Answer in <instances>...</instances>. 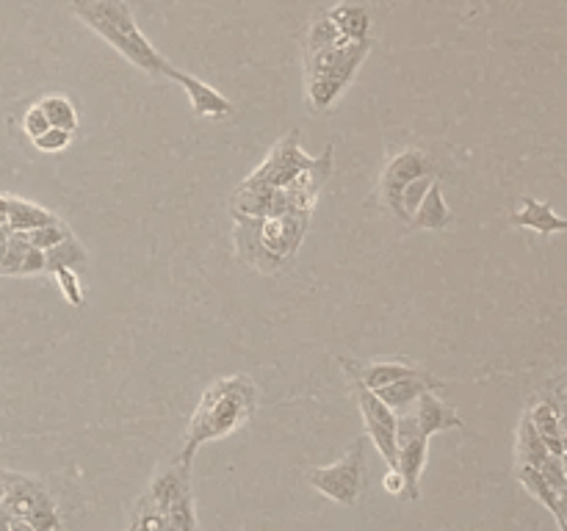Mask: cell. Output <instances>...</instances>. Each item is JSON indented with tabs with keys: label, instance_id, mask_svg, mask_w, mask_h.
Listing matches in <instances>:
<instances>
[{
	"label": "cell",
	"instance_id": "cell-28",
	"mask_svg": "<svg viewBox=\"0 0 567 531\" xmlns=\"http://www.w3.org/2000/svg\"><path fill=\"white\" fill-rule=\"evenodd\" d=\"M53 274H56V280H59L61 294L67 296V302H72V305L81 307L83 305V294L78 291L81 285H78V277H75V272H72V269H59V272H53Z\"/></svg>",
	"mask_w": 567,
	"mask_h": 531
},
{
	"label": "cell",
	"instance_id": "cell-17",
	"mask_svg": "<svg viewBox=\"0 0 567 531\" xmlns=\"http://www.w3.org/2000/svg\"><path fill=\"white\" fill-rule=\"evenodd\" d=\"M274 191L277 189L247 177V180L238 186L236 194H233V205H230V208H233V216H236V219H266V216L272 213Z\"/></svg>",
	"mask_w": 567,
	"mask_h": 531
},
{
	"label": "cell",
	"instance_id": "cell-18",
	"mask_svg": "<svg viewBox=\"0 0 567 531\" xmlns=\"http://www.w3.org/2000/svg\"><path fill=\"white\" fill-rule=\"evenodd\" d=\"M410 222H413L415 227H426V230H443V227H449L451 211L446 200H443L440 183H432V189L426 191V197L421 200V205L415 208Z\"/></svg>",
	"mask_w": 567,
	"mask_h": 531
},
{
	"label": "cell",
	"instance_id": "cell-6",
	"mask_svg": "<svg viewBox=\"0 0 567 531\" xmlns=\"http://www.w3.org/2000/svg\"><path fill=\"white\" fill-rule=\"evenodd\" d=\"M429 437L421 432V426L415 424L413 413L396 415V471L402 473L404 482V498L421 496L418 493V482L426 468V454H429Z\"/></svg>",
	"mask_w": 567,
	"mask_h": 531
},
{
	"label": "cell",
	"instance_id": "cell-33",
	"mask_svg": "<svg viewBox=\"0 0 567 531\" xmlns=\"http://www.w3.org/2000/svg\"><path fill=\"white\" fill-rule=\"evenodd\" d=\"M9 476H12V471L0 468V501H3V496H6V487H9Z\"/></svg>",
	"mask_w": 567,
	"mask_h": 531
},
{
	"label": "cell",
	"instance_id": "cell-21",
	"mask_svg": "<svg viewBox=\"0 0 567 531\" xmlns=\"http://www.w3.org/2000/svg\"><path fill=\"white\" fill-rule=\"evenodd\" d=\"M39 108L45 111L50 128L67 130V133H75V130H78V111H75V106H72L67 97L61 95L42 97V100H39Z\"/></svg>",
	"mask_w": 567,
	"mask_h": 531
},
{
	"label": "cell",
	"instance_id": "cell-29",
	"mask_svg": "<svg viewBox=\"0 0 567 531\" xmlns=\"http://www.w3.org/2000/svg\"><path fill=\"white\" fill-rule=\"evenodd\" d=\"M23 128H25V133L31 136V142H34L36 136H42V133H45V130L50 128L48 117H45V111L39 108V103H36V106L28 108V111H25Z\"/></svg>",
	"mask_w": 567,
	"mask_h": 531
},
{
	"label": "cell",
	"instance_id": "cell-16",
	"mask_svg": "<svg viewBox=\"0 0 567 531\" xmlns=\"http://www.w3.org/2000/svg\"><path fill=\"white\" fill-rule=\"evenodd\" d=\"M260 222H263V219H236V247L238 255L247 260L249 266L263 269V272H272V269L283 266V263L272 258V255L266 252V247H263Z\"/></svg>",
	"mask_w": 567,
	"mask_h": 531
},
{
	"label": "cell",
	"instance_id": "cell-10",
	"mask_svg": "<svg viewBox=\"0 0 567 531\" xmlns=\"http://www.w3.org/2000/svg\"><path fill=\"white\" fill-rule=\"evenodd\" d=\"M310 213H280V216H266L260 222V238L266 252L280 263L294 255L302 238L308 233Z\"/></svg>",
	"mask_w": 567,
	"mask_h": 531
},
{
	"label": "cell",
	"instance_id": "cell-26",
	"mask_svg": "<svg viewBox=\"0 0 567 531\" xmlns=\"http://www.w3.org/2000/svg\"><path fill=\"white\" fill-rule=\"evenodd\" d=\"M432 183H435V177H415L413 183L402 191V208H404V222H410L413 219L415 208L421 205V200L426 197V191L432 189Z\"/></svg>",
	"mask_w": 567,
	"mask_h": 531
},
{
	"label": "cell",
	"instance_id": "cell-2",
	"mask_svg": "<svg viewBox=\"0 0 567 531\" xmlns=\"http://www.w3.org/2000/svg\"><path fill=\"white\" fill-rule=\"evenodd\" d=\"M72 12L133 67H139L147 75L169 78L172 64L142 34V28L133 20L128 0H72Z\"/></svg>",
	"mask_w": 567,
	"mask_h": 531
},
{
	"label": "cell",
	"instance_id": "cell-7",
	"mask_svg": "<svg viewBox=\"0 0 567 531\" xmlns=\"http://www.w3.org/2000/svg\"><path fill=\"white\" fill-rule=\"evenodd\" d=\"M349 382L355 388L357 407H360V415L366 421V432L371 437V443L377 446L390 471H396V413L357 377H349Z\"/></svg>",
	"mask_w": 567,
	"mask_h": 531
},
{
	"label": "cell",
	"instance_id": "cell-1",
	"mask_svg": "<svg viewBox=\"0 0 567 531\" xmlns=\"http://www.w3.org/2000/svg\"><path fill=\"white\" fill-rule=\"evenodd\" d=\"M255 399H258V390L244 374L213 382L211 388L202 393L200 404L191 415L178 465L189 468L202 443H208L213 437H227L241 424H247V418L255 410Z\"/></svg>",
	"mask_w": 567,
	"mask_h": 531
},
{
	"label": "cell",
	"instance_id": "cell-23",
	"mask_svg": "<svg viewBox=\"0 0 567 531\" xmlns=\"http://www.w3.org/2000/svg\"><path fill=\"white\" fill-rule=\"evenodd\" d=\"M83 260H86V252L83 247L75 241V238H64L61 244L56 247H50L45 252V272H59V269H75V266H81Z\"/></svg>",
	"mask_w": 567,
	"mask_h": 531
},
{
	"label": "cell",
	"instance_id": "cell-3",
	"mask_svg": "<svg viewBox=\"0 0 567 531\" xmlns=\"http://www.w3.org/2000/svg\"><path fill=\"white\" fill-rule=\"evenodd\" d=\"M371 42H335L330 48L308 53L305 81L308 103L313 111H327L343 95V89L355 81L360 64L368 59Z\"/></svg>",
	"mask_w": 567,
	"mask_h": 531
},
{
	"label": "cell",
	"instance_id": "cell-13",
	"mask_svg": "<svg viewBox=\"0 0 567 531\" xmlns=\"http://www.w3.org/2000/svg\"><path fill=\"white\" fill-rule=\"evenodd\" d=\"M169 78L172 81H178L183 89H186V95H189L191 106H194V111L200 114V117H230L233 114V103L227 100L225 95H219L213 86H208L205 81H200L197 75H189V72H180L172 67V72H169Z\"/></svg>",
	"mask_w": 567,
	"mask_h": 531
},
{
	"label": "cell",
	"instance_id": "cell-12",
	"mask_svg": "<svg viewBox=\"0 0 567 531\" xmlns=\"http://www.w3.org/2000/svg\"><path fill=\"white\" fill-rule=\"evenodd\" d=\"M440 385H443V382H438L435 377H429L426 371L418 368V371H413L410 377L396 379V382H390V385L374 390V393H377L382 402L388 404L393 413L402 415L413 410V404L424 396L426 390H435L440 388Z\"/></svg>",
	"mask_w": 567,
	"mask_h": 531
},
{
	"label": "cell",
	"instance_id": "cell-30",
	"mask_svg": "<svg viewBox=\"0 0 567 531\" xmlns=\"http://www.w3.org/2000/svg\"><path fill=\"white\" fill-rule=\"evenodd\" d=\"M39 272H45V252H42V249L31 247L28 252H25L20 274H39Z\"/></svg>",
	"mask_w": 567,
	"mask_h": 531
},
{
	"label": "cell",
	"instance_id": "cell-20",
	"mask_svg": "<svg viewBox=\"0 0 567 531\" xmlns=\"http://www.w3.org/2000/svg\"><path fill=\"white\" fill-rule=\"evenodd\" d=\"M523 213L518 216H512V222L515 225H526V227H534V230H540V233H554V230H567V222L565 219H559L551 213L548 205H540V202L534 200H523Z\"/></svg>",
	"mask_w": 567,
	"mask_h": 531
},
{
	"label": "cell",
	"instance_id": "cell-32",
	"mask_svg": "<svg viewBox=\"0 0 567 531\" xmlns=\"http://www.w3.org/2000/svg\"><path fill=\"white\" fill-rule=\"evenodd\" d=\"M385 490H388L390 496H404L402 473H399V471H388V476H385Z\"/></svg>",
	"mask_w": 567,
	"mask_h": 531
},
{
	"label": "cell",
	"instance_id": "cell-4",
	"mask_svg": "<svg viewBox=\"0 0 567 531\" xmlns=\"http://www.w3.org/2000/svg\"><path fill=\"white\" fill-rule=\"evenodd\" d=\"M308 479L319 493H324L332 501H338L343 507H355L368 484L366 440L363 437L355 440V446L346 451L341 460L332 462L327 468L310 471Z\"/></svg>",
	"mask_w": 567,
	"mask_h": 531
},
{
	"label": "cell",
	"instance_id": "cell-11",
	"mask_svg": "<svg viewBox=\"0 0 567 531\" xmlns=\"http://www.w3.org/2000/svg\"><path fill=\"white\" fill-rule=\"evenodd\" d=\"M429 169H432V158L421 150H407V153L396 155L388 164L385 175H382V197L399 219H404L402 191L413 183L415 177L429 175Z\"/></svg>",
	"mask_w": 567,
	"mask_h": 531
},
{
	"label": "cell",
	"instance_id": "cell-14",
	"mask_svg": "<svg viewBox=\"0 0 567 531\" xmlns=\"http://www.w3.org/2000/svg\"><path fill=\"white\" fill-rule=\"evenodd\" d=\"M330 14V20L338 28V34L346 42H371V9L366 0H343Z\"/></svg>",
	"mask_w": 567,
	"mask_h": 531
},
{
	"label": "cell",
	"instance_id": "cell-22",
	"mask_svg": "<svg viewBox=\"0 0 567 531\" xmlns=\"http://www.w3.org/2000/svg\"><path fill=\"white\" fill-rule=\"evenodd\" d=\"M529 421H532L534 432L545 443V449L551 451V454H562L565 451L562 449V437H559V418H556V413L548 404H537Z\"/></svg>",
	"mask_w": 567,
	"mask_h": 531
},
{
	"label": "cell",
	"instance_id": "cell-19",
	"mask_svg": "<svg viewBox=\"0 0 567 531\" xmlns=\"http://www.w3.org/2000/svg\"><path fill=\"white\" fill-rule=\"evenodd\" d=\"M6 219H9L12 230H20V233H31V230H36V227L50 225V222H59V216H56V213L45 211V208H39V205H34V202L12 200V197H9V213H6Z\"/></svg>",
	"mask_w": 567,
	"mask_h": 531
},
{
	"label": "cell",
	"instance_id": "cell-31",
	"mask_svg": "<svg viewBox=\"0 0 567 531\" xmlns=\"http://www.w3.org/2000/svg\"><path fill=\"white\" fill-rule=\"evenodd\" d=\"M0 531H34L25 520L14 518L12 512H6V509L0 507Z\"/></svg>",
	"mask_w": 567,
	"mask_h": 531
},
{
	"label": "cell",
	"instance_id": "cell-15",
	"mask_svg": "<svg viewBox=\"0 0 567 531\" xmlns=\"http://www.w3.org/2000/svg\"><path fill=\"white\" fill-rule=\"evenodd\" d=\"M413 418L415 424L421 426V432L426 437L438 435V432H446V429H457L462 426L460 415L451 410L449 404L438 399V393H432V390H426L424 396L413 404Z\"/></svg>",
	"mask_w": 567,
	"mask_h": 531
},
{
	"label": "cell",
	"instance_id": "cell-5",
	"mask_svg": "<svg viewBox=\"0 0 567 531\" xmlns=\"http://www.w3.org/2000/svg\"><path fill=\"white\" fill-rule=\"evenodd\" d=\"M0 507L12 512L14 518L25 520L34 531H61V515L56 509V501L48 493V487L31 476L12 471Z\"/></svg>",
	"mask_w": 567,
	"mask_h": 531
},
{
	"label": "cell",
	"instance_id": "cell-35",
	"mask_svg": "<svg viewBox=\"0 0 567 531\" xmlns=\"http://www.w3.org/2000/svg\"><path fill=\"white\" fill-rule=\"evenodd\" d=\"M3 255H6V244H0V260H3Z\"/></svg>",
	"mask_w": 567,
	"mask_h": 531
},
{
	"label": "cell",
	"instance_id": "cell-24",
	"mask_svg": "<svg viewBox=\"0 0 567 531\" xmlns=\"http://www.w3.org/2000/svg\"><path fill=\"white\" fill-rule=\"evenodd\" d=\"M335 42H341V34H338V28H335V23L330 20V14H324V17H319L316 23L310 25L308 53L330 48V45H335Z\"/></svg>",
	"mask_w": 567,
	"mask_h": 531
},
{
	"label": "cell",
	"instance_id": "cell-8",
	"mask_svg": "<svg viewBox=\"0 0 567 531\" xmlns=\"http://www.w3.org/2000/svg\"><path fill=\"white\" fill-rule=\"evenodd\" d=\"M330 172H332V147H327V153L319 155V158H313V164H310L305 172H299L288 186L274 191L272 213H269V216L313 211V202L319 197L321 186L327 183Z\"/></svg>",
	"mask_w": 567,
	"mask_h": 531
},
{
	"label": "cell",
	"instance_id": "cell-25",
	"mask_svg": "<svg viewBox=\"0 0 567 531\" xmlns=\"http://www.w3.org/2000/svg\"><path fill=\"white\" fill-rule=\"evenodd\" d=\"M64 238H70V230L61 225V219H59V222H50V225L36 227V230H31V233H28V241H31V247L42 249V252H48L50 247L61 244Z\"/></svg>",
	"mask_w": 567,
	"mask_h": 531
},
{
	"label": "cell",
	"instance_id": "cell-27",
	"mask_svg": "<svg viewBox=\"0 0 567 531\" xmlns=\"http://www.w3.org/2000/svg\"><path fill=\"white\" fill-rule=\"evenodd\" d=\"M70 139L72 133H67V130H59V128H48L42 136H36L34 144L36 150H42V153H61V150H67L70 147Z\"/></svg>",
	"mask_w": 567,
	"mask_h": 531
},
{
	"label": "cell",
	"instance_id": "cell-9",
	"mask_svg": "<svg viewBox=\"0 0 567 531\" xmlns=\"http://www.w3.org/2000/svg\"><path fill=\"white\" fill-rule=\"evenodd\" d=\"M310 164H313V158H308L305 150H302V144H299V130H291L283 142H277V147L269 153V158L249 177L266 183V186H272V189H283L299 172H305Z\"/></svg>",
	"mask_w": 567,
	"mask_h": 531
},
{
	"label": "cell",
	"instance_id": "cell-34",
	"mask_svg": "<svg viewBox=\"0 0 567 531\" xmlns=\"http://www.w3.org/2000/svg\"><path fill=\"white\" fill-rule=\"evenodd\" d=\"M9 213V197H0V216Z\"/></svg>",
	"mask_w": 567,
	"mask_h": 531
}]
</instances>
